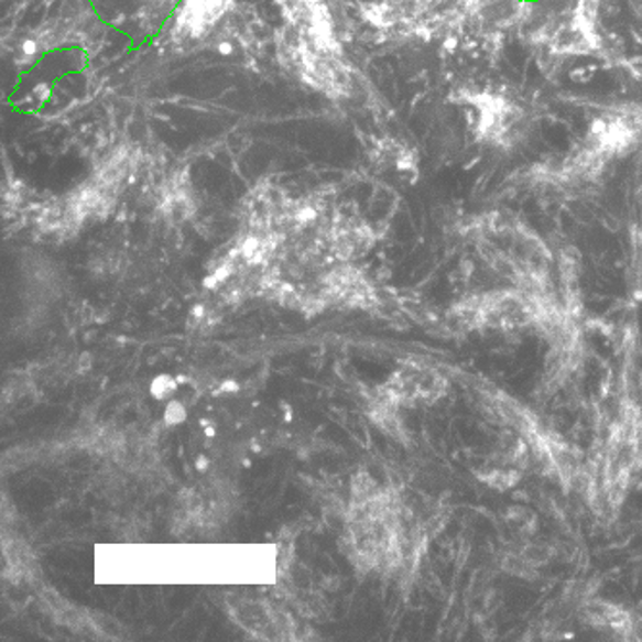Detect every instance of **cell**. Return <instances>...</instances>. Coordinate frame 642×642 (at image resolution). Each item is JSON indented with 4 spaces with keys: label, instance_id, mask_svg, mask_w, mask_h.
Here are the masks:
<instances>
[{
    "label": "cell",
    "instance_id": "cell-1",
    "mask_svg": "<svg viewBox=\"0 0 642 642\" xmlns=\"http://www.w3.org/2000/svg\"><path fill=\"white\" fill-rule=\"evenodd\" d=\"M232 0H179L178 30L187 37H203L222 20Z\"/></svg>",
    "mask_w": 642,
    "mask_h": 642
},
{
    "label": "cell",
    "instance_id": "cell-2",
    "mask_svg": "<svg viewBox=\"0 0 642 642\" xmlns=\"http://www.w3.org/2000/svg\"><path fill=\"white\" fill-rule=\"evenodd\" d=\"M388 390L398 402H431L442 394L444 380L440 374L428 369H407L395 374Z\"/></svg>",
    "mask_w": 642,
    "mask_h": 642
},
{
    "label": "cell",
    "instance_id": "cell-3",
    "mask_svg": "<svg viewBox=\"0 0 642 642\" xmlns=\"http://www.w3.org/2000/svg\"><path fill=\"white\" fill-rule=\"evenodd\" d=\"M153 2H156V4H168V7H174L176 2L179 4V0H153Z\"/></svg>",
    "mask_w": 642,
    "mask_h": 642
}]
</instances>
